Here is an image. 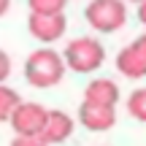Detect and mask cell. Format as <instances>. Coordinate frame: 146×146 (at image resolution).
<instances>
[{
	"label": "cell",
	"mask_w": 146,
	"mask_h": 146,
	"mask_svg": "<svg viewBox=\"0 0 146 146\" xmlns=\"http://www.w3.org/2000/svg\"><path fill=\"white\" fill-rule=\"evenodd\" d=\"M30 14H65L68 0H27Z\"/></svg>",
	"instance_id": "7c38bea8"
},
{
	"label": "cell",
	"mask_w": 146,
	"mask_h": 146,
	"mask_svg": "<svg viewBox=\"0 0 146 146\" xmlns=\"http://www.w3.org/2000/svg\"><path fill=\"white\" fill-rule=\"evenodd\" d=\"M130 3H146V0H130Z\"/></svg>",
	"instance_id": "2e32d148"
},
{
	"label": "cell",
	"mask_w": 146,
	"mask_h": 146,
	"mask_svg": "<svg viewBox=\"0 0 146 146\" xmlns=\"http://www.w3.org/2000/svg\"><path fill=\"white\" fill-rule=\"evenodd\" d=\"M119 98H122V92L116 87V81H111V78H92L87 84V89H84V100L95 103V106H111V108H116Z\"/></svg>",
	"instance_id": "9c48e42d"
},
{
	"label": "cell",
	"mask_w": 146,
	"mask_h": 146,
	"mask_svg": "<svg viewBox=\"0 0 146 146\" xmlns=\"http://www.w3.org/2000/svg\"><path fill=\"white\" fill-rule=\"evenodd\" d=\"M46 111L41 103H25L22 100L8 116V125L14 130V135H41L43 122H46Z\"/></svg>",
	"instance_id": "277c9868"
},
{
	"label": "cell",
	"mask_w": 146,
	"mask_h": 146,
	"mask_svg": "<svg viewBox=\"0 0 146 146\" xmlns=\"http://www.w3.org/2000/svg\"><path fill=\"white\" fill-rule=\"evenodd\" d=\"M8 8H11V0H0V19L8 14Z\"/></svg>",
	"instance_id": "9a60e30c"
},
{
	"label": "cell",
	"mask_w": 146,
	"mask_h": 146,
	"mask_svg": "<svg viewBox=\"0 0 146 146\" xmlns=\"http://www.w3.org/2000/svg\"><path fill=\"white\" fill-rule=\"evenodd\" d=\"M65 70L68 68H65V62H62V54L49 49V46L30 52L27 60H25V78L38 89L57 87V84L62 81Z\"/></svg>",
	"instance_id": "6da1fadb"
},
{
	"label": "cell",
	"mask_w": 146,
	"mask_h": 146,
	"mask_svg": "<svg viewBox=\"0 0 146 146\" xmlns=\"http://www.w3.org/2000/svg\"><path fill=\"white\" fill-rule=\"evenodd\" d=\"M78 122L89 133H106L116 125V108H111V106H95V103L81 100V106H78Z\"/></svg>",
	"instance_id": "ba28073f"
},
{
	"label": "cell",
	"mask_w": 146,
	"mask_h": 146,
	"mask_svg": "<svg viewBox=\"0 0 146 146\" xmlns=\"http://www.w3.org/2000/svg\"><path fill=\"white\" fill-rule=\"evenodd\" d=\"M84 19L95 33H119L127 25V5L125 0H89L84 8Z\"/></svg>",
	"instance_id": "3957f363"
},
{
	"label": "cell",
	"mask_w": 146,
	"mask_h": 146,
	"mask_svg": "<svg viewBox=\"0 0 146 146\" xmlns=\"http://www.w3.org/2000/svg\"><path fill=\"white\" fill-rule=\"evenodd\" d=\"M11 146H49V143H43L38 135H14Z\"/></svg>",
	"instance_id": "4fadbf2b"
},
{
	"label": "cell",
	"mask_w": 146,
	"mask_h": 146,
	"mask_svg": "<svg viewBox=\"0 0 146 146\" xmlns=\"http://www.w3.org/2000/svg\"><path fill=\"white\" fill-rule=\"evenodd\" d=\"M8 76H11V57H8V52L0 49V84L8 81Z\"/></svg>",
	"instance_id": "5bb4252c"
},
{
	"label": "cell",
	"mask_w": 146,
	"mask_h": 146,
	"mask_svg": "<svg viewBox=\"0 0 146 146\" xmlns=\"http://www.w3.org/2000/svg\"><path fill=\"white\" fill-rule=\"evenodd\" d=\"M27 30L35 41L54 43L68 30V16L65 14H30L27 16Z\"/></svg>",
	"instance_id": "8992f818"
},
{
	"label": "cell",
	"mask_w": 146,
	"mask_h": 146,
	"mask_svg": "<svg viewBox=\"0 0 146 146\" xmlns=\"http://www.w3.org/2000/svg\"><path fill=\"white\" fill-rule=\"evenodd\" d=\"M19 103H22L19 92H16V89H11L8 84H0V125H3V122H8L11 111H14Z\"/></svg>",
	"instance_id": "30bf717a"
},
{
	"label": "cell",
	"mask_w": 146,
	"mask_h": 146,
	"mask_svg": "<svg viewBox=\"0 0 146 146\" xmlns=\"http://www.w3.org/2000/svg\"><path fill=\"white\" fill-rule=\"evenodd\" d=\"M76 130V119L68 114V111H60V108H52L46 111V122H43V130H41V141L54 146V143H65L68 138L73 135Z\"/></svg>",
	"instance_id": "52a82bcc"
},
{
	"label": "cell",
	"mask_w": 146,
	"mask_h": 146,
	"mask_svg": "<svg viewBox=\"0 0 146 146\" xmlns=\"http://www.w3.org/2000/svg\"><path fill=\"white\" fill-rule=\"evenodd\" d=\"M116 70L130 81H141L146 76V35H138L133 43L119 49L116 54Z\"/></svg>",
	"instance_id": "5b68a950"
},
{
	"label": "cell",
	"mask_w": 146,
	"mask_h": 146,
	"mask_svg": "<svg viewBox=\"0 0 146 146\" xmlns=\"http://www.w3.org/2000/svg\"><path fill=\"white\" fill-rule=\"evenodd\" d=\"M127 114L135 122H146V89L138 87L127 95Z\"/></svg>",
	"instance_id": "8fae6325"
},
{
	"label": "cell",
	"mask_w": 146,
	"mask_h": 146,
	"mask_svg": "<svg viewBox=\"0 0 146 146\" xmlns=\"http://www.w3.org/2000/svg\"><path fill=\"white\" fill-rule=\"evenodd\" d=\"M106 60V46L92 35H81L68 41L62 52V62L65 68L73 73H95Z\"/></svg>",
	"instance_id": "7a4b0ae2"
}]
</instances>
